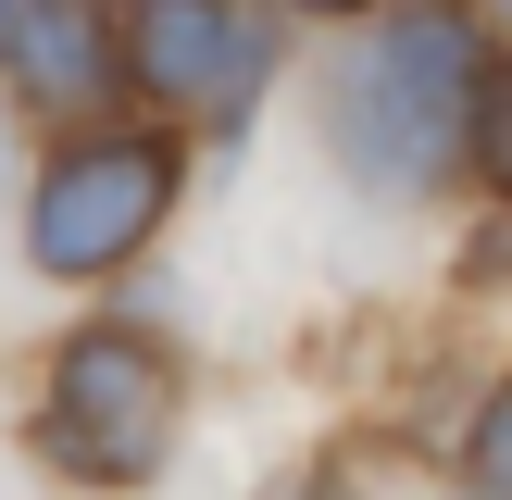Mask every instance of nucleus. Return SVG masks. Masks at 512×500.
Here are the masks:
<instances>
[{"label": "nucleus", "mask_w": 512, "mask_h": 500, "mask_svg": "<svg viewBox=\"0 0 512 500\" xmlns=\"http://www.w3.org/2000/svg\"><path fill=\"white\" fill-rule=\"evenodd\" d=\"M488 88V13L475 0H375L350 13V50L325 63V150L363 200H425L463 175V113Z\"/></svg>", "instance_id": "obj_1"}, {"label": "nucleus", "mask_w": 512, "mask_h": 500, "mask_svg": "<svg viewBox=\"0 0 512 500\" xmlns=\"http://www.w3.org/2000/svg\"><path fill=\"white\" fill-rule=\"evenodd\" d=\"M175 188H188V138H175V125L88 113V125H63V138L25 163L13 250L50 275V288H113V275L175 225Z\"/></svg>", "instance_id": "obj_2"}, {"label": "nucleus", "mask_w": 512, "mask_h": 500, "mask_svg": "<svg viewBox=\"0 0 512 500\" xmlns=\"http://www.w3.org/2000/svg\"><path fill=\"white\" fill-rule=\"evenodd\" d=\"M175 350L150 338V325L125 313H88L50 338L38 363V413H25V438H38L50 475H75V488H150L175 450Z\"/></svg>", "instance_id": "obj_3"}, {"label": "nucleus", "mask_w": 512, "mask_h": 500, "mask_svg": "<svg viewBox=\"0 0 512 500\" xmlns=\"http://www.w3.org/2000/svg\"><path fill=\"white\" fill-rule=\"evenodd\" d=\"M113 50H125V100H150V125H225L238 138L250 100L275 88L288 25L263 0H125Z\"/></svg>", "instance_id": "obj_4"}, {"label": "nucleus", "mask_w": 512, "mask_h": 500, "mask_svg": "<svg viewBox=\"0 0 512 500\" xmlns=\"http://www.w3.org/2000/svg\"><path fill=\"white\" fill-rule=\"evenodd\" d=\"M0 113H13V125L125 113L113 0H0Z\"/></svg>", "instance_id": "obj_5"}, {"label": "nucleus", "mask_w": 512, "mask_h": 500, "mask_svg": "<svg viewBox=\"0 0 512 500\" xmlns=\"http://www.w3.org/2000/svg\"><path fill=\"white\" fill-rule=\"evenodd\" d=\"M463 163H475V188L512 200V63H488V88H475V113H463Z\"/></svg>", "instance_id": "obj_6"}, {"label": "nucleus", "mask_w": 512, "mask_h": 500, "mask_svg": "<svg viewBox=\"0 0 512 500\" xmlns=\"http://www.w3.org/2000/svg\"><path fill=\"white\" fill-rule=\"evenodd\" d=\"M463 500H512V375L475 400V438H463Z\"/></svg>", "instance_id": "obj_7"}, {"label": "nucleus", "mask_w": 512, "mask_h": 500, "mask_svg": "<svg viewBox=\"0 0 512 500\" xmlns=\"http://www.w3.org/2000/svg\"><path fill=\"white\" fill-rule=\"evenodd\" d=\"M288 13H313V25H350V13H375V0H288Z\"/></svg>", "instance_id": "obj_8"}, {"label": "nucleus", "mask_w": 512, "mask_h": 500, "mask_svg": "<svg viewBox=\"0 0 512 500\" xmlns=\"http://www.w3.org/2000/svg\"><path fill=\"white\" fill-rule=\"evenodd\" d=\"M475 13H500V25H512V0H475Z\"/></svg>", "instance_id": "obj_9"}, {"label": "nucleus", "mask_w": 512, "mask_h": 500, "mask_svg": "<svg viewBox=\"0 0 512 500\" xmlns=\"http://www.w3.org/2000/svg\"><path fill=\"white\" fill-rule=\"evenodd\" d=\"M113 13H125V0H113Z\"/></svg>", "instance_id": "obj_10"}]
</instances>
